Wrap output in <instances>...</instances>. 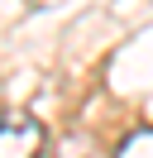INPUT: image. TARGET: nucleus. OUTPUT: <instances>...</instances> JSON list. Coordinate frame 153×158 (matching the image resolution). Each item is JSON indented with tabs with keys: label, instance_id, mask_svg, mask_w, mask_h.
<instances>
[{
	"label": "nucleus",
	"instance_id": "nucleus-1",
	"mask_svg": "<svg viewBox=\"0 0 153 158\" xmlns=\"http://www.w3.org/2000/svg\"><path fill=\"white\" fill-rule=\"evenodd\" d=\"M43 153V125L34 115H0V158H38Z\"/></svg>",
	"mask_w": 153,
	"mask_h": 158
},
{
	"label": "nucleus",
	"instance_id": "nucleus-2",
	"mask_svg": "<svg viewBox=\"0 0 153 158\" xmlns=\"http://www.w3.org/2000/svg\"><path fill=\"white\" fill-rule=\"evenodd\" d=\"M115 158H153V125L134 129V134L120 139V148H115Z\"/></svg>",
	"mask_w": 153,
	"mask_h": 158
},
{
	"label": "nucleus",
	"instance_id": "nucleus-3",
	"mask_svg": "<svg viewBox=\"0 0 153 158\" xmlns=\"http://www.w3.org/2000/svg\"><path fill=\"white\" fill-rule=\"evenodd\" d=\"M57 158H96V153H91V148L81 144V139H76V144H67V148H62V153H57Z\"/></svg>",
	"mask_w": 153,
	"mask_h": 158
}]
</instances>
